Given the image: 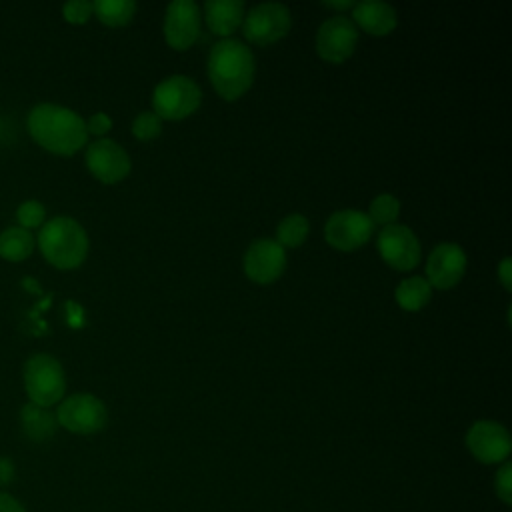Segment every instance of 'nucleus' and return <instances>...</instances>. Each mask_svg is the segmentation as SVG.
<instances>
[{
	"mask_svg": "<svg viewBox=\"0 0 512 512\" xmlns=\"http://www.w3.org/2000/svg\"><path fill=\"white\" fill-rule=\"evenodd\" d=\"M204 18L208 28L218 36H230L244 20L242 0H206Z\"/></svg>",
	"mask_w": 512,
	"mask_h": 512,
	"instance_id": "f3484780",
	"label": "nucleus"
},
{
	"mask_svg": "<svg viewBox=\"0 0 512 512\" xmlns=\"http://www.w3.org/2000/svg\"><path fill=\"white\" fill-rule=\"evenodd\" d=\"M374 232V224L368 218L366 212L360 210H338L334 212L324 226V236L326 242L342 252H350L360 248L362 244H366L370 240Z\"/></svg>",
	"mask_w": 512,
	"mask_h": 512,
	"instance_id": "6e6552de",
	"label": "nucleus"
},
{
	"mask_svg": "<svg viewBox=\"0 0 512 512\" xmlns=\"http://www.w3.org/2000/svg\"><path fill=\"white\" fill-rule=\"evenodd\" d=\"M494 488H496V496H498L504 504H510V502H512V464H510V462H504V464L500 466V470L496 472Z\"/></svg>",
	"mask_w": 512,
	"mask_h": 512,
	"instance_id": "bb28decb",
	"label": "nucleus"
},
{
	"mask_svg": "<svg viewBox=\"0 0 512 512\" xmlns=\"http://www.w3.org/2000/svg\"><path fill=\"white\" fill-rule=\"evenodd\" d=\"M286 266L284 248L272 238L254 240L244 252V272L256 284L274 282Z\"/></svg>",
	"mask_w": 512,
	"mask_h": 512,
	"instance_id": "4468645a",
	"label": "nucleus"
},
{
	"mask_svg": "<svg viewBox=\"0 0 512 512\" xmlns=\"http://www.w3.org/2000/svg\"><path fill=\"white\" fill-rule=\"evenodd\" d=\"M310 232V222L302 214H288L276 228V242L282 248H298Z\"/></svg>",
	"mask_w": 512,
	"mask_h": 512,
	"instance_id": "4be33fe9",
	"label": "nucleus"
},
{
	"mask_svg": "<svg viewBox=\"0 0 512 512\" xmlns=\"http://www.w3.org/2000/svg\"><path fill=\"white\" fill-rule=\"evenodd\" d=\"M292 26V16L288 6L280 2H262L250 8L248 14H244L242 30L246 40L266 46L272 42H278L288 34Z\"/></svg>",
	"mask_w": 512,
	"mask_h": 512,
	"instance_id": "0eeeda50",
	"label": "nucleus"
},
{
	"mask_svg": "<svg viewBox=\"0 0 512 512\" xmlns=\"http://www.w3.org/2000/svg\"><path fill=\"white\" fill-rule=\"evenodd\" d=\"M14 480V462L6 456H0V486H6Z\"/></svg>",
	"mask_w": 512,
	"mask_h": 512,
	"instance_id": "c756f323",
	"label": "nucleus"
},
{
	"mask_svg": "<svg viewBox=\"0 0 512 512\" xmlns=\"http://www.w3.org/2000/svg\"><path fill=\"white\" fill-rule=\"evenodd\" d=\"M16 220L26 230L40 228L46 222V208L38 200H26L16 208Z\"/></svg>",
	"mask_w": 512,
	"mask_h": 512,
	"instance_id": "b1692460",
	"label": "nucleus"
},
{
	"mask_svg": "<svg viewBox=\"0 0 512 512\" xmlns=\"http://www.w3.org/2000/svg\"><path fill=\"white\" fill-rule=\"evenodd\" d=\"M200 36V8L192 0H174L166 8L164 38L174 50L190 48Z\"/></svg>",
	"mask_w": 512,
	"mask_h": 512,
	"instance_id": "ddd939ff",
	"label": "nucleus"
},
{
	"mask_svg": "<svg viewBox=\"0 0 512 512\" xmlns=\"http://www.w3.org/2000/svg\"><path fill=\"white\" fill-rule=\"evenodd\" d=\"M202 102V92L198 84L184 76L174 74L156 84L152 92L154 114L162 120H182L198 110Z\"/></svg>",
	"mask_w": 512,
	"mask_h": 512,
	"instance_id": "39448f33",
	"label": "nucleus"
},
{
	"mask_svg": "<svg viewBox=\"0 0 512 512\" xmlns=\"http://www.w3.org/2000/svg\"><path fill=\"white\" fill-rule=\"evenodd\" d=\"M36 240L30 230L22 226H8L0 232V258L8 262H22L34 252Z\"/></svg>",
	"mask_w": 512,
	"mask_h": 512,
	"instance_id": "6ab92c4d",
	"label": "nucleus"
},
{
	"mask_svg": "<svg viewBox=\"0 0 512 512\" xmlns=\"http://www.w3.org/2000/svg\"><path fill=\"white\" fill-rule=\"evenodd\" d=\"M498 278H500L504 290L510 292L512 290V262H510L508 256L502 258L500 264H498Z\"/></svg>",
	"mask_w": 512,
	"mask_h": 512,
	"instance_id": "c85d7f7f",
	"label": "nucleus"
},
{
	"mask_svg": "<svg viewBox=\"0 0 512 512\" xmlns=\"http://www.w3.org/2000/svg\"><path fill=\"white\" fill-rule=\"evenodd\" d=\"M162 132V120L154 112H140L132 122V134L138 140H154Z\"/></svg>",
	"mask_w": 512,
	"mask_h": 512,
	"instance_id": "393cba45",
	"label": "nucleus"
},
{
	"mask_svg": "<svg viewBox=\"0 0 512 512\" xmlns=\"http://www.w3.org/2000/svg\"><path fill=\"white\" fill-rule=\"evenodd\" d=\"M466 272V252L454 242L438 244L426 260V280L432 288L450 290Z\"/></svg>",
	"mask_w": 512,
	"mask_h": 512,
	"instance_id": "2eb2a0df",
	"label": "nucleus"
},
{
	"mask_svg": "<svg viewBox=\"0 0 512 512\" xmlns=\"http://www.w3.org/2000/svg\"><path fill=\"white\" fill-rule=\"evenodd\" d=\"M26 126L36 144L58 156L76 154L88 140L86 120L72 108L40 102L26 118Z\"/></svg>",
	"mask_w": 512,
	"mask_h": 512,
	"instance_id": "f257e3e1",
	"label": "nucleus"
},
{
	"mask_svg": "<svg viewBox=\"0 0 512 512\" xmlns=\"http://www.w3.org/2000/svg\"><path fill=\"white\" fill-rule=\"evenodd\" d=\"M112 128V118L104 112H96L92 114L88 120H86V130L88 134H96V136H102L106 134L108 130Z\"/></svg>",
	"mask_w": 512,
	"mask_h": 512,
	"instance_id": "cd10ccee",
	"label": "nucleus"
},
{
	"mask_svg": "<svg viewBox=\"0 0 512 512\" xmlns=\"http://www.w3.org/2000/svg\"><path fill=\"white\" fill-rule=\"evenodd\" d=\"M358 42V28L348 16H332L324 20L316 32V52L322 60L340 64L352 56Z\"/></svg>",
	"mask_w": 512,
	"mask_h": 512,
	"instance_id": "1a4fd4ad",
	"label": "nucleus"
},
{
	"mask_svg": "<svg viewBox=\"0 0 512 512\" xmlns=\"http://www.w3.org/2000/svg\"><path fill=\"white\" fill-rule=\"evenodd\" d=\"M0 512H26V510L14 496H10L8 492H0Z\"/></svg>",
	"mask_w": 512,
	"mask_h": 512,
	"instance_id": "7c9ffc66",
	"label": "nucleus"
},
{
	"mask_svg": "<svg viewBox=\"0 0 512 512\" xmlns=\"http://www.w3.org/2000/svg\"><path fill=\"white\" fill-rule=\"evenodd\" d=\"M208 76L224 100L240 98L254 78V56L246 44L234 38L216 42L208 54Z\"/></svg>",
	"mask_w": 512,
	"mask_h": 512,
	"instance_id": "f03ea898",
	"label": "nucleus"
},
{
	"mask_svg": "<svg viewBox=\"0 0 512 512\" xmlns=\"http://www.w3.org/2000/svg\"><path fill=\"white\" fill-rule=\"evenodd\" d=\"M24 390L32 404L50 408L64 398L66 376L62 364L44 352L32 354L24 362Z\"/></svg>",
	"mask_w": 512,
	"mask_h": 512,
	"instance_id": "20e7f679",
	"label": "nucleus"
},
{
	"mask_svg": "<svg viewBox=\"0 0 512 512\" xmlns=\"http://www.w3.org/2000/svg\"><path fill=\"white\" fill-rule=\"evenodd\" d=\"M56 422L74 434H94L106 426L108 410L98 396L80 392L60 400Z\"/></svg>",
	"mask_w": 512,
	"mask_h": 512,
	"instance_id": "423d86ee",
	"label": "nucleus"
},
{
	"mask_svg": "<svg viewBox=\"0 0 512 512\" xmlns=\"http://www.w3.org/2000/svg\"><path fill=\"white\" fill-rule=\"evenodd\" d=\"M430 296H432V286L422 276L404 278L394 290V298L398 306L408 312L422 310L430 302Z\"/></svg>",
	"mask_w": 512,
	"mask_h": 512,
	"instance_id": "aec40b11",
	"label": "nucleus"
},
{
	"mask_svg": "<svg viewBox=\"0 0 512 512\" xmlns=\"http://www.w3.org/2000/svg\"><path fill=\"white\" fill-rule=\"evenodd\" d=\"M398 214H400V200L392 194H378L368 208V218L372 220V224L374 226L380 224L382 228L396 224Z\"/></svg>",
	"mask_w": 512,
	"mask_h": 512,
	"instance_id": "5701e85b",
	"label": "nucleus"
},
{
	"mask_svg": "<svg viewBox=\"0 0 512 512\" xmlns=\"http://www.w3.org/2000/svg\"><path fill=\"white\" fill-rule=\"evenodd\" d=\"M92 10L102 24L124 26L132 20L136 12V2L134 0H96L92 2Z\"/></svg>",
	"mask_w": 512,
	"mask_h": 512,
	"instance_id": "412c9836",
	"label": "nucleus"
},
{
	"mask_svg": "<svg viewBox=\"0 0 512 512\" xmlns=\"http://www.w3.org/2000/svg\"><path fill=\"white\" fill-rule=\"evenodd\" d=\"M382 260L396 270H412L420 262V242L404 224L384 226L376 240Z\"/></svg>",
	"mask_w": 512,
	"mask_h": 512,
	"instance_id": "f8f14e48",
	"label": "nucleus"
},
{
	"mask_svg": "<svg viewBox=\"0 0 512 512\" xmlns=\"http://www.w3.org/2000/svg\"><path fill=\"white\" fill-rule=\"evenodd\" d=\"M350 20L356 24V28L360 26L362 30H366L372 36H386L398 24L396 10L390 4L380 2V0L356 2L352 8Z\"/></svg>",
	"mask_w": 512,
	"mask_h": 512,
	"instance_id": "dca6fc26",
	"label": "nucleus"
},
{
	"mask_svg": "<svg viewBox=\"0 0 512 512\" xmlns=\"http://www.w3.org/2000/svg\"><path fill=\"white\" fill-rule=\"evenodd\" d=\"M92 14H94L92 2H88V0H68L62 6V16L70 24H84V22H88V18Z\"/></svg>",
	"mask_w": 512,
	"mask_h": 512,
	"instance_id": "a878e982",
	"label": "nucleus"
},
{
	"mask_svg": "<svg viewBox=\"0 0 512 512\" xmlns=\"http://www.w3.org/2000/svg\"><path fill=\"white\" fill-rule=\"evenodd\" d=\"M470 454L482 464L506 462L512 442L508 430L494 420H478L466 432Z\"/></svg>",
	"mask_w": 512,
	"mask_h": 512,
	"instance_id": "9b49d317",
	"label": "nucleus"
},
{
	"mask_svg": "<svg viewBox=\"0 0 512 512\" xmlns=\"http://www.w3.org/2000/svg\"><path fill=\"white\" fill-rule=\"evenodd\" d=\"M36 240L42 256L60 270L78 268L88 256V234L82 224L70 216L46 220Z\"/></svg>",
	"mask_w": 512,
	"mask_h": 512,
	"instance_id": "7ed1b4c3",
	"label": "nucleus"
},
{
	"mask_svg": "<svg viewBox=\"0 0 512 512\" xmlns=\"http://www.w3.org/2000/svg\"><path fill=\"white\" fill-rule=\"evenodd\" d=\"M20 424L22 432L32 440V442H46L54 436L56 432V414H52L48 408L36 406L32 402L24 404L20 410Z\"/></svg>",
	"mask_w": 512,
	"mask_h": 512,
	"instance_id": "a211bd4d",
	"label": "nucleus"
},
{
	"mask_svg": "<svg viewBox=\"0 0 512 512\" xmlns=\"http://www.w3.org/2000/svg\"><path fill=\"white\" fill-rule=\"evenodd\" d=\"M84 160L90 174L104 184H116L124 180L132 168L128 152L110 138H100L88 144Z\"/></svg>",
	"mask_w": 512,
	"mask_h": 512,
	"instance_id": "9d476101",
	"label": "nucleus"
},
{
	"mask_svg": "<svg viewBox=\"0 0 512 512\" xmlns=\"http://www.w3.org/2000/svg\"><path fill=\"white\" fill-rule=\"evenodd\" d=\"M356 2L352 0H328V2H322V6H328V8H334V10H348V8H354Z\"/></svg>",
	"mask_w": 512,
	"mask_h": 512,
	"instance_id": "2f4dec72",
	"label": "nucleus"
}]
</instances>
